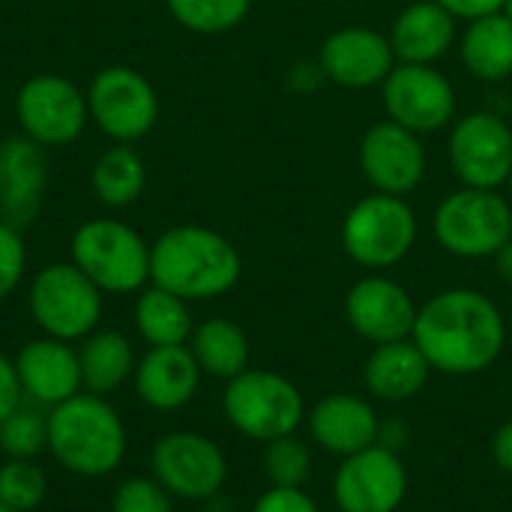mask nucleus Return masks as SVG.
<instances>
[{
  "instance_id": "obj_9",
  "label": "nucleus",
  "mask_w": 512,
  "mask_h": 512,
  "mask_svg": "<svg viewBox=\"0 0 512 512\" xmlns=\"http://www.w3.org/2000/svg\"><path fill=\"white\" fill-rule=\"evenodd\" d=\"M150 477H156L171 498L210 501L228 480V459L207 435L168 432L150 450Z\"/></svg>"
},
{
  "instance_id": "obj_39",
  "label": "nucleus",
  "mask_w": 512,
  "mask_h": 512,
  "mask_svg": "<svg viewBox=\"0 0 512 512\" xmlns=\"http://www.w3.org/2000/svg\"><path fill=\"white\" fill-rule=\"evenodd\" d=\"M378 444H381V447H387V450H393V453H399V450L408 444V429H405L399 420H393L390 426H384V423H381Z\"/></svg>"
},
{
  "instance_id": "obj_10",
  "label": "nucleus",
  "mask_w": 512,
  "mask_h": 512,
  "mask_svg": "<svg viewBox=\"0 0 512 512\" xmlns=\"http://www.w3.org/2000/svg\"><path fill=\"white\" fill-rule=\"evenodd\" d=\"M93 123L117 144L144 138L159 120V96L153 84L132 66H105L87 87Z\"/></svg>"
},
{
  "instance_id": "obj_14",
  "label": "nucleus",
  "mask_w": 512,
  "mask_h": 512,
  "mask_svg": "<svg viewBox=\"0 0 512 512\" xmlns=\"http://www.w3.org/2000/svg\"><path fill=\"white\" fill-rule=\"evenodd\" d=\"M408 495V471L399 453L375 444L345 456L333 477V501L342 512H396Z\"/></svg>"
},
{
  "instance_id": "obj_43",
  "label": "nucleus",
  "mask_w": 512,
  "mask_h": 512,
  "mask_svg": "<svg viewBox=\"0 0 512 512\" xmlns=\"http://www.w3.org/2000/svg\"><path fill=\"white\" fill-rule=\"evenodd\" d=\"M507 189H510V198H512V174H510V180H507Z\"/></svg>"
},
{
  "instance_id": "obj_24",
  "label": "nucleus",
  "mask_w": 512,
  "mask_h": 512,
  "mask_svg": "<svg viewBox=\"0 0 512 512\" xmlns=\"http://www.w3.org/2000/svg\"><path fill=\"white\" fill-rule=\"evenodd\" d=\"M78 363L84 393L93 396H108L120 390L138 366L132 342L117 330H93L87 339H81Z\"/></svg>"
},
{
  "instance_id": "obj_32",
  "label": "nucleus",
  "mask_w": 512,
  "mask_h": 512,
  "mask_svg": "<svg viewBox=\"0 0 512 512\" xmlns=\"http://www.w3.org/2000/svg\"><path fill=\"white\" fill-rule=\"evenodd\" d=\"M264 474H267L270 486L303 489L312 474V453H309L306 441H300L297 432L270 441L264 450Z\"/></svg>"
},
{
  "instance_id": "obj_1",
  "label": "nucleus",
  "mask_w": 512,
  "mask_h": 512,
  "mask_svg": "<svg viewBox=\"0 0 512 512\" xmlns=\"http://www.w3.org/2000/svg\"><path fill=\"white\" fill-rule=\"evenodd\" d=\"M411 339L435 372L480 375L501 357L507 324L483 291L450 288L417 309Z\"/></svg>"
},
{
  "instance_id": "obj_33",
  "label": "nucleus",
  "mask_w": 512,
  "mask_h": 512,
  "mask_svg": "<svg viewBox=\"0 0 512 512\" xmlns=\"http://www.w3.org/2000/svg\"><path fill=\"white\" fill-rule=\"evenodd\" d=\"M111 512H174V498L156 477H129L117 486Z\"/></svg>"
},
{
  "instance_id": "obj_34",
  "label": "nucleus",
  "mask_w": 512,
  "mask_h": 512,
  "mask_svg": "<svg viewBox=\"0 0 512 512\" xmlns=\"http://www.w3.org/2000/svg\"><path fill=\"white\" fill-rule=\"evenodd\" d=\"M27 270V246L21 231L0 219V300L15 294Z\"/></svg>"
},
{
  "instance_id": "obj_37",
  "label": "nucleus",
  "mask_w": 512,
  "mask_h": 512,
  "mask_svg": "<svg viewBox=\"0 0 512 512\" xmlns=\"http://www.w3.org/2000/svg\"><path fill=\"white\" fill-rule=\"evenodd\" d=\"M441 3L453 18H465V21H477L483 15H495L504 9V0H435Z\"/></svg>"
},
{
  "instance_id": "obj_41",
  "label": "nucleus",
  "mask_w": 512,
  "mask_h": 512,
  "mask_svg": "<svg viewBox=\"0 0 512 512\" xmlns=\"http://www.w3.org/2000/svg\"><path fill=\"white\" fill-rule=\"evenodd\" d=\"M501 12H504V15L512 21V0H504V9H501Z\"/></svg>"
},
{
  "instance_id": "obj_20",
  "label": "nucleus",
  "mask_w": 512,
  "mask_h": 512,
  "mask_svg": "<svg viewBox=\"0 0 512 512\" xmlns=\"http://www.w3.org/2000/svg\"><path fill=\"white\" fill-rule=\"evenodd\" d=\"M201 366L186 345L150 348L135 366V393L153 411L186 408L201 384Z\"/></svg>"
},
{
  "instance_id": "obj_36",
  "label": "nucleus",
  "mask_w": 512,
  "mask_h": 512,
  "mask_svg": "<svg viewBox=\"0 0 512 512\" xmlns=\"http://www.w3.org/2000/svg\"><path fill=\"white\" fill-rule=\"evenodd\" d=\"M24 402V390L15 372V363L0 354V423Z\"/></svg>"
},
{
  "instance_id": "obj_22",
  "label": "nucleus",
  "mask_w": 512,
  "mask_h": 512,
  "mask_svg": "<svg viewBox=\"0 0 512 512\" xmlns=\"http://www.w3.org/2000/svg\"><path fill=\"white\" fill-rule=\"evenodd\" d=\"M387 36L396 63L435 66L456 42V18L435 0H414L396 15Z\"/></svg>"
},
{
  "instance_id": "obj_12",
  "label": "nucleus",
  "mask_w": 512,
  "mask_h": 512,
  "mask_svg": "<svg viewBox=\"0 0 512 512\" xmlns=\"http://www.w3.org/2000/svg\"><path fill=\"white\" fill-rule=\"evenodd\" d=\"M387 120L426 135L453 123L456 90L447 75L426 63H396L381 84Z\"/></svg>"
},
{
  "instance_id": "obj_31",
  "label": "nucleus",
  "mask_w": 512,
  "mask_h": 512,
  "mask_svg": "<svg viewBox=\"0 0 512 512\" xmlns=\"http://www.w3.org/2000/svg\"><path fill=\"white\" fill-rule=\"evenodd\" d=\"M48 498V477L36 459H9L0 465V501L18 512L39 510Z\"/></svg>"
},
{
  "instance_id": "obj_16",
  "label": "nucleus",
  "mask_w": 512,
  "mask_h": 512,
  "mask_svg": "<svg viewBox=\"0 0 512 512\" xmlns=\"http://www.w3.org/2000/svg\"><path fill=\"white\" fill-rule=\"evenodd\" d=\"M345 318L360 339L372 345H387L411 339L417 324V303L396 279L366 276L348 291Z\"/></svg>"
},
{
  "instance_id": "obj_18",
  "label": "nucleus",
  "mask_w": 512,
  "mask_h": 512,
  "mask_svg": "<svg viewBox=\"0 0 512 512\" xmlns=\"http://www.w3.org/2000/svg\"><path fill=\"white\" fill-rule=\"evenodd\" d=\"M48 186L45 147L24 132L0 141V219L24 231L36 222Z\"/></svg>"
},
{
  "instance_id": "obj_42",
  "label": "nucleus",
  "mask_w": 512,
  "mask_h": 512,
  "mask_svg": "<svg viewBox=\"0 0 512 512\" xmlns=\"http://www.w3.org/2000/svg\"><path fill=\"white\" fill-rule=\"evenodd\" d=\"M0 512H18V510H12V507H6V504L0 501Z\"/></svg>"
},
{
  "instance_id": "obj_29",
  "label": "nucleus",
  "mask_w": 512,
  "mask_h": 512,
  "mask_svg": "<svg viewBox=\"0 0 512 512\" xmlns=\"http://www.w3.org/2000/svg\"><path fill=\"white\" fill-rule=\"evenodd\" d=\"M177 24L201 36H219L240 27L252 0H165Z\"/></svg>"
},
{
  "instance_id": "obj_5",
  "label": "nucleus",
  "mask_w": 512,
  "mask_h": 512,
  "mask_svg": "<svg viewBox=\"0 0 512 512\" xmlns=\"http://www.w3.org/2000/svg\"><path fill=\"white\" fill-rule=\"evenodd\" d=\"M222 411L243 438L261 444L294 435L306 420V405L297 384L267 369H246L231 378L222 396Z\"/></svg>"
},
{
  "instance_id": "obj_30",
  "label": "nucleus",
  "mask_w": 512,
  "mask_h": 512,
  "mask_svg": "<svg viewBox=\"0 0 512 512\" xmlns=\"http://www.w3.org/2000/svg\"><path fill=\"white\" fill-rule=\"evenodd\" d=\"M0 450L9 459H39V453L48 450V411L21 402L0 423Z\"/></svg>"
},
{
  "instance_id": "obj_11",
  "label": "nucleus",
  "mask_w": 512,
  "mask_h": 512,
  "mask_svg": "<svg viewBox=\"0 0 512 512\" xmlns=\"http://www.w3.org/2000/svg\"><path fill=\"white\" fill-rule=\"evenodd\" d=\"M15 114L21 132L45 150L72 144L90 120L87 93L63 75L27 78L15 96Z\"/></svg>"
},
{
  "instance_id": "obj_38",
  "label": "nucleus",
  "mask_w": 512,
  "mask_h": 512,
  "mask_svg": "<svg viewBox=\"0 0 512 512\" xmlns=\"http://www.w3.org/2000/svg\"><path fill=\"white\" fill-rule=\"evenodd\" d=\"M492 456H495V462H498V468L504 474H512V420H507L498 429V435L492 441Z\"/></svg>"
},
{
  "instance_id": "obj_13",
  "label": "nucleus",
  "mask_w": 512,
  "mask_h": 512,
  "mask_svg": "<svg viewBox=\"0 0 512 512\" xmlns=\"http://www.w3.org/2000/svg\"><path fill=\"white\" fill-rule=\"evenodd\" d=\"M450 165L462 186L501 189L512 174V129L489 111L456 120L450 132Z\"/></svg>"
},
{
  "instance_id": "obj_3",
  "label": "nucleus",
  "mask_w": 512,
  "mask_h": 512,
  "mask_svg": "<svg viewBox=\"0 0 512 512\" xmlns=\"http://www.w3.org/2000/svg\"><path fill=\"white\" fill-rule=\"evenodd\" d=\"M126 450V426L105 396L81 390L48 408V453L63 471L84 480H102L123 465Z\"/></svg>"
},
{
  "instance_id": "obj_17",
  "label": "nucleus",
  "mask_w": 512,
  "mask_h": 512,
  "mask_svg": "<svg viewBox=\"0 0 512 512\" xmlns=\"http://www.w3.org/2000/svg\"><path fill=\"white\" fill-rule=\"evenodd\" d=\"M318 63L324 78H330L333 84L348 90H366L384 84V78L396 66V54L387 33L351 24L333 30L324 39L318 51Z\"/></svg>"
},
{
  "instance_id": "obj_8",
  "label": "nucleus",
  "mask_w": 512,
  "mask_h": 512,
  "mask_svg": "<svg viewBox=\"0 0 512 512\" xmlns=\"http://www.w3.org/2000/svg\"><path fill=\"white\" fill-rule=\"evenodd\" d=\"M27 306L42 336L81 342L99 327L102 291L75 264H48L33 276Z\"/></svg>"
},
{
  "instance_id": "obj_2",
  "label": "nucleus",
  "mask_w": 512,
  "mask_h": 512,
  "mask_svg": "<svg viewBox=\"0 0 512 512\" xmlns=\"http://www.w3.org/2000/svg\"><path fill=\"white\" fill-rule=\"evenodd\" d=\"M243 273L237 246L204 225H174L150 246V285L186 303L228 294Z\"/></svg>"
},
{
  "instance_id": "obj_7",
  "label": "nucleus",
  "mask_w": 512,
  "mask_h": 512,
  "mask_svg": "<svg viewBox=\"0 0 512 512\" xmlns=\"http://www.w3.org/2000/svg\"><path fill=\"white\" fill-rule=\"evenodd\" d=\"M432 231L456 258H495L512 237V204L498 189L462 186L438 204Z\"/></svg>"
},
{
  "instance_id": "obj_28",
  "label": "nucleus",
  "mask_w": 512,
  "mask_h": 512,
  "mask_svg": "<svg viewBox=\"0 0 512 512\" xmlns=\"http://www.w3.org/2000/svg\"><path fill=\"white\" fill-rule=\"evenodd\" d=\"M144 183H147V168L132 144L108 147L96 159L93 174H90V186H93L96 198L114 210L135 204L144 192Z\"/></svg>"
},
{
  "instance_id": "obj_25",
  "label": "nucleus",
  "mask_w": 512,
  "mask_h": 512,
  "mask_svg": "<svg viewBox=\"0 0 512 512\" xmlns=\"http://www.w3.org/2000/svg\"><path fill=\"white\" fill-rule=\"evenodd\" d=\"M465 69L480 81H504L512 75V21L504 12L468 21L459 42Z\"/></svg>"
},
{
  "instance_id": "obj_35",
  "label": "nucleus",
  "mask_w": 512,
  "mask_h": 512,
  "mask_svg": "<svg viewBox=\"0 0 512 512\" xmlns=\"http://www.w3.org/2000/svg\"><path fill=\"white\" fill-rule=\"evenodd\" d=\"M252 512H321L318 504L303 492V489H279L270 486L258 501Z\"/></svg>"
},
{
  "instance_id": "obj_6",
  "label": "nucleus",
  "mask_w": 512,
  "mask_h": 512,
  "mask_svg": "<svg viewBox=\"0 0 512 512\" xmlns=\"http://www.w3.org/2000/svg\"><path fill=\"white\" fill-rule=\"evenodd\" d=\"M417 231V216L405 198L372 192L345 213L342 249L366 270H390L411 255Z\"/></svg>"
},
{
  "instance_id": "obj_27",
  "label": "nucleus",
  "mask_w": 512,
  "mask_h": 512,
  "mask_svg": "<svg viewBox=\"0 0 512 512\" xmlns=\"http://www.w3.org/2000/svg\"><path fill=\"white\" fill-rule=\"evenodd\" d=\"M135 330L150 348L186 345L192 339V312L189 303L165 288H144L135 300Z\"/></svg>"
},
{
  "instance_id": "obj_4",
  "label": "nucleus",
  "mask_w": 512,
  "mask_h": 512,
  "mask_svg": "<svg viewBox=\"0 0 512 512\" xmlns=\"http://www.w3.org/2000/svg\"><path fill=\"white\" fill-rule=\"evenodd\" d=\"M72 264L102 294H138L150 282V246L117 219H90L72 234Z\"/></svg>"
},
{
  "instance_id": "obj_21",
  "label": "nucleus",
  "mask_w": 512,
  "mask_h": 512,
  "mask_svg": "<svg viewBox=\"0 0 512 512\" xmlns=\"http://www.w3.org/2000/svg\"><path fill=\"white\" fill-rule=\"evenodd\" d=\"M381 420L375 408L351 393H333L309 411V435L327 453L354 456L378 444Z\"/></svg>"
},
{
  "instance_id": "obj_26",
  "label": "nucleus",
  "mask_w": 512,
  "mask_h": 512,
  "mask_svg": "<svg viewBox=\"0 0 512 512\" xmlns=\"http://www.w3.org/2000/svg\"><path fill=\"white\" fill-rule=\"evenodd\" d=\"M189 351L201 372L219 381H231L249 369V336L228 318H207L192 330Z\"/></svg>"
},
{
  "instance_id": "obj_23",
  "label": "nucleus",
  "mask_w": 512,
  "mask_h": 512,
  "mask_svg": "<svg viewBox=\"0 0 512 512\" xmlns=\"http://www.w3.org/2000/svg\"><path fill=\"white\" fill-rule=\"evenodd\" d=\"M432 375L429 360L417 348L414 339H399L387 345H375L363 366V381L372 396L384 402H405L417 396Z\"/></svg>"
},
{
  "instance_id": "obj_15",
  "label": "nucleus",
  "mask_w": 512,
  "mask_h": 512,
  "mask_svg": "<svg viewBox=\"0 0 512 512\" xmlns=\"http://www.w3.org/2000/svg\"><path fill=\"white\" fill-rule=\"evenodd\" d=\"M357 159L363 177L378 192L399 198H405L423 183L429 165L420 135L393 120H381L366 129V135L360 138Z\"/></svg>"
},
{
  "instance_id": "obj_40",
  "label": "nucleus",
  "mask_w": 512,
  "mask_h": 512,
  "mask_svg": "<svg viewBox=\"0 0 512 512\" xmlns=\"http://www.w3.org/2000/svg\"><path fill=\"white\" fill-rule=\"evenodd\" d=\"M495 270L507 285H512V237L495 252Z\"/></svg>"
},
{
  "instance_id": "obj_19",
  "label": "nucleus",
  "mask_w": 512,
  "mask_h": 512,
  "mask_svg": "<svg viewBox=\"0 0 512 512\" xmlns=\"http://www.w3.org/2000/svg\"><path fill=\"white\" fill-rule=\"evenodd\" d=\"M24 399L39 408H54L84 390L81 384V363L72 342H60L51 336H39L27 342L18 357L12 360Z\"/></svg>"
}]
</instances>
